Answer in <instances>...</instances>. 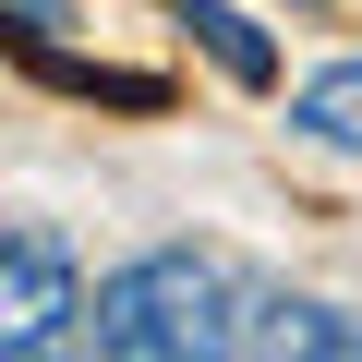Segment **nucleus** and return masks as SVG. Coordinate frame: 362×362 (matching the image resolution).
<instances>
[{"mask_svg":"<svg viewBox=\"0 0 362 362\" xmlns=\"http://www.w3.org/2000/svg\"><path fill=\"white\" fill-rule=\"evenodd\" d=\"M242 314H254V290H242L218 254H181V242H169V254L97 278L85 338L121 350V362H194V350H242Z\"/></svg>","mask_w":362,"mask_h":362,"instance_id":"nucleus-1","label":"nucleus"},{"mask_svg":"<svg viewBox=\"0 0 362 362\" xmlns=\"http://www.w3.org/2000/svg\"><path fill=\"white\" fill-rule=\"evenodd\" d=\"M0 13H13V37H49V25H61V0H0Z\"/></svg>","mask_w":362,"mask_h":362,"instance_id":"nucleus-6","label":"nucleus"},{"mask_svg":"<svg viewBox=\"0 0 362 362\" xmlns=\"http://www.w3.org/2000/svg\"><path fill=\"white\" fill-rule=\"evenodd\" d=\"M242 350H302V362H362V314H338V302H278V290H254V314H242Z\"/></svg>","mask_w":362,"mask_h":362,"instance_id":"nucleus-3","label":"nucleus"},{"mask_svg":"<svg viewBox=\"0 0 362 362\" xmlns=\"http://www.w3.org/2000/svg\"><path fill=\"white\" fill-rule=\"evenodd\" d=\"M290 121L314 133V145H338V157H362V61H326L302 97H290Z\"/></svg>","mask_w":362,"mask_h":362,"instance_id":"nucleus-5","label":"nucleus"},{"mask_svg":"<svg viewBox=\"0 0 362 362\" xmlns=\"http://www.w3.org/2000/svg\"><path fill=\"white\" fill-rule=\"evenodd\" d=\"M169 13H181V25L206 37V61H218L230 85H278V49H266V25H242L230 0H169Z\"/></svg>","mask_w":362,"mask_h":362,"instance_id":"nucleus-4","label":"nucleus"},{"mask_svg":"<svg viewBox=\"0 0 362 362\" xmlns=\"http://www.w3.org/2000/svg\"><path fill=\"white\" fill-rule=\"evenodd\" d=\"M85 302H73V254H61V230H13L0 242V350H49L61 326H73Z\"/></svg>","mask_w":362,"mask_h":362,"instance_id":"nucleus-2","label":"nucleus"}]
</instances>
